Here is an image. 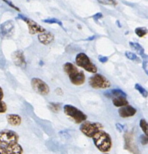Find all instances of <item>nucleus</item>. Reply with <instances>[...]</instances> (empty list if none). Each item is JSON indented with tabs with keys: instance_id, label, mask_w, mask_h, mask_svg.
Instances as JSON below:
<instances>
[{
	"instance_id": "nucleus-27",
	"label": "nucleus",
	"mask_w": 148,
	"mask_h": 154,
	"mask_svg": "<svg viewBox=\"0 0 148 154\" xmlns=\"http://www.w3.org/2000/svg\"><path fill=\"white\" fill-rule=\"evenodd\" d=\"M140 141L142 144V145H147L148 142V138L147 136L145 135H141L140 136Z\"/></svg>"
},
{
	"instance_id": "nucleus-33",
	"label": "nucleus",
	"mask_w": 148,
	"mask_h": 154,
	"mask_svg": "<svg viewBox=\"0 0 148 154\" xmlns=\"http://www.w3.org/2000/svg\"><path fill=\"white\" fill-rule=\"evenodd\" d=\"M0 154H8L6 149L1 145H0Z\"/></svg>"
},
{
	"instance_id": "nucleus-14",
	"label": "nucleus",
	"mask_w": 148,
	"mask_h": 154,
	"mask_svg": "<svg viewBox=\"0 0 148 154\" xmlns=\"http://www.w3.org/2000/svg\"><path fill=\"white\" fill-rule=\"evenodd\" d=\"M38 39H39L40 43L43 44L45 45H48L54 42V35L53 33L48 32H45L39 34Z\"/></svg>"
},
{
	"instance_id": "nucleus-26",
	"label": "nucleus",
	"mask_w": 148,
	"mask_h": 154,
	"mask_svg": "<svg viewBox=\"0 0 148 154\" xmlns=\"http://www.w3.org/2000/svg\"><path fill=\"white\" fill-rule=\"evenodd\" d=\"M7 111V105L2 101H0V114L6 112Z\"/></svg>"
},
{
	"instance_id": "nucleus-21",
	"label": "nucleus",
	"mask_w": 148,
	"mask_h": 154,
	"mask_svg": "<svg viewBox=\"0 0 148 154\" xmlns=\"http://www.w3.org/2000/svg\"><path fill=\"white\" fill-rule=\"evenodd\" d=\"M44 23H50V24H54V23H56V24H58L59 26H60L62 27L63 29H64V27H63V23L61 22L60 20H59L58 19H57V18H51V19H46V20H43Z\"/></svg>"
},
{
	"instance_id": "nucleus-13",
	"label": "nucleus",
	"mask_w": 148,
	"mask_h": 154,
	"mask_svg": "<svg viewBox=\"0 0 148 154\" xmlns=\"http://www.w3.org/2000/svg\"><path fill=\"white\" fill-rule=\"evenodd\" d=\"M136 112L137 110L129 105L121 107L118 111L119 115H120V117H123V118H127V117H132V116H134L136 114Z\"/></svg>"
},
{
	"instance_id": "nucleus-5",
	"label": "nucleus",
	"mask_w": 148,
	"mask_h": 154,
	"mask_svg": "<svg viewBox=\"0 0 148 154\" xmlns=\"http://www.w3.org/2000/svg\"><path fill=\"white\" fill-rule=\"evenodd\" d=\"M19 140V135L15 132L9 129H5L0 132V145L5 148L17 144Z\"/></svg>"
},
{
	"instance_id": "nucleus-12",
	"label": "nucleus",
	"mask_w": 148,
	"mask_h": 154,
	"mask_svg": "<svg viewBox=\"0 0 148 154\" xmlns=\"http://www.w3.org/2000/svg\"><path fill=\"white\" fill-rule=\"evenodd\" d=\"M12 59H13L14 63L17 66H19L20 68H25L26 66L23 52L20 50H18V51L14 52L13 55H12Z\"/></svg>"
},
{
	"instance_id": "nucleus-20",
	"label": "nucleus",
	"mask_w": 148,
	"mask_h": 154,
	"mask_svg": "<svg viewBox=\"0 0 148 154\" xmlns=\"http://www.w3.org/2000/svg\"><path fill=\"white\" fill-rule=\"evenodd\" d=\"M135 32L138 37L141 38V37H144V35H147V28H145V27H138V28L135 29Z\"/></svg>"
},
{
	"instance_id": "nucleus-6",
	"label": "nucleus",
	"mask_w": 148,
	"mask_h": 154,
	"mask_svg": "<svg viewBox=\"0 0 148 154\" xmlns=\"http://www.w3.org/2000/svg\"><path fill=\"white\" fill-rule=\"evenodd\" d=\"M75 62H76L77 66L81 67L87 72H90V73H96L97 72V67L92 63L88 56L84 53L78 54L75 58Z\"/></svg>"
},
{
	"instance_id": "nucleus-34",
	"label": "nucleus",
	"mask_w": 148,
	"mask_h": 154,
	"mask_svg": "<svg viewBox=\"0 0 148 154\" xmlns=\"http://www.w3.org/2000/svg\"><path fill=\"white\" fill-rule=\"evenodd\" d=\"M56 93H57L58 96H62V95L63 94V91H62V89L60 88H57V90H56Z\"/></svg>"
},
{
	"instance_id": "nucleus-28",
	"label": "nucleus",
	"mask_w": 148,
	"mask_h": 154,
	"mask_svg": "<svg viewBox=\"0 0 148 154\" xmlns=\"http://www.w3.org/2000/svg\"><path fill=\"white\" fill-rule=\"evenodd\" d=\"M2 1H4L6 3V4H8V5L9 6H10V7L13 8L14 9H15V10H16V11H20V8H17V6H15L14 5L13 3L11 2L8 1V0H2Z\"/></svg>"
},
{
	"instance_id": "nucleus-16",
	"label": "nucleus",
	"mask_w": 148,
	"mask_h": 154,
	"mask_svg": "<svg viewBox=\"0 0 148 154\" xmlns=\"http://www.w3.org/2000/svg\"><path fill=\"white\" fill-rule=\"evenodd\" d=\"M6 119L8 120V123L12 126H20L22 122V119L17 114H8L6 116Z\"/></svg>"
},
{
	"instance_id": "nucleus-29",
	"label": "nucleus",
	"mask_w": 148,
	"mask_h": 154,
	"mask_svg": "<svg viewBox=\"0 0 148 154\" xmlns=\"http://www.w3.org/2000/svg\"><path fill=\"white\" fill-rule=\"evenodd\" d=\"M92 17H93L95 20H99V19H101V18L103 17V15H102V13L99 12V13H97V14H96L95 15H93Z\"/></svg>"
},
{
	"instance_id": "nucleus-1",
	"label": "nucleus",
	"mask_w": 148,
	"mask_h": 154,
	"mask_svg": "<svg viewBox=\"0 0 148 154\" xmlns=\"http://www.w3.org/2000/svg\"><path fill=\"white\" fill-rule=\"evenodd\" d=\"M63 70L67 74L71 82L76 86L82 85L85 82V75L82 71L79 70L77 66L71 63H66L63 65Z\"/></svg>"
},
{
	"instance_id": "nucleus-32",
	"label": "nucleus",
	"mask_w": 148,
	"mask_h": 154,
	"mask_svg": "<svg viewBox=\"0 0 148 154\" xmlns=\"http://www.w3.org/2000/svg\"><path fill=\"white\" fill-rule=\"evenodd\" d=\"M143 69L145 71L146 74L147 75V60H144L143 61Z\"/></svg>"
},
{
	"instance_id": "nucleus-17",
	"label": "nucleus",
	"mask_w": 148,
	"mask_h": 154,
	"mask_svg": "<svg viewBox=\"0 0 148 154\" xmlns=\"http://www.w3.org/2000/svg\"><path fill=\"white\" fill-rule=\"evenodd\" d=\"M8 154H22L23 153V148L18 143L13 144L11 146L6 147Z\"/></svg>"
},
{
	"instance_id": "nucleus-36",
	"label": "nucleus",
	"mask_w": 148,
	"mask_h": 154,
	"mask_svg": "<svg viewBox=\"0 0 148 154\" xmlns=\"http://www.w3.org/2000/svg\"><path fill=\"white\" fill-rule=\"evenodd\" d=\"M95 35H93V36H92V37H90V38H88L87 39V41H93V39H95Z\"/></svg>"
},
{
	"instance_id": "nucleus-31",
	"label": "nucleus",
	"mask_w": 148,
	"mask_h": 154,
	"mask_svg": "<svg viewBox=\"0 0 148 154\" xmlns=\"http://www.w3.org/2000/svg\"><path fill=\"white\" fill-rule=\"evenodd\" d=\"M116 127H117V130H118L119 132H121L123 130V128H124V126H123V125L120 124V123H117V124H116Z\"/></svg>"
},
{
	"instance_id": "nucleus-15",
	"label": "nucleus",
	"mask_w": 148,
	"mask_h": 154,
	"mask_svg": "<svg viewBox=\"0 0 148 154\" xmlns=\"http://www.w3.org/2000/svg\"><path fill=\"white\" fill-rule=\"evenodd\" d=\"M105 96L108 98H114L120 97V96H123V97H126L127 95L123 91V90H120V89H113V90H108V91L105 92Z\"/></svg>"
},
{
	"instance_id": "nucleus-7",
	"label": "nucleus",
	"mask_w": 148,
	"mask_h": 154,
	"mask_svg": "<svg viewBox=\"0 0 148 154\" xmlns=\"http://www.w3.org/2000/svg\"><path fill=\"white\" fill-rule=\"evenodd\" d=\"M89 84L94 89H107L111 87V82L100 74H96L90 77Z\"/></svg>"
},
{
	"instance_id": "nucleus-23",
	"label": "nucleus",
	"mask_w": 148,
	"mask_h": 154,
	"mask_svg": "<svg viewBox=\"0 0 148 154\" xmlns=\"http://www.w3.org/2000/svg\"><path fill=\"white\" fill-rule=\"evenodd\" d=\"M49 108L51 109V111L54 113H57L60 110L61 108V105L60 103H54V102H51L48 105Z\"/></svg>"
},
{
	"instance_id": "nucleus-4",
	"label": "nucleus",
	"mask_w": 148,
	"mask_h": 154,
	"mask_svg": "<svg viewBox=\"0 0 148 154\" xmlns=\"http://www.w3.org/2000/svg\"><path fill=\"white\" fill-rule=\"evenodd\" d=\"M103 129V126L100 123L84 121L80 126V130L84 135L89 138H93L99 131Z\"/></svg>"
},
{
	"instance_id": "nucleus-2",
	"label": "nucleus",
	"mask_w": 148,
	"mask_h": 154,
	"mask_svg": "<svg viewBox=\"0 0 148 154\" xmlns=\"http://www.w3.org/2000/svg\"><path fill=\"white\" fill-rule=\"evenodd\" d=\"M95 146L102 153H108L112 147V141L109 134L103 130L99 131L93 137Z\"/></svg>"
},
{
	"instance_id": "nucleus-11",
	"label": "nucleus",
	"mask_w": 148,
	"mask_h": 154,
	"mask_svg": "<svg viewBox=\"0 0 148 154\" xmlns=\"http://www.w3.org/2000/svg\"><path fill=\"white\" fill-rule=\"evenodd\" d=\"M125 139V148L129 150L133 154H141L138 147L134 142L133 134L132 132H126L124 135Z\"/></svg>"
},
{
	"instance_id": "nucleus-10",
	"label": "nucleus",
	"mask_w": 148,
	"mask_h": 154,
	"mask_svg": "<svg viewBox=\"0 0 148 154\" xmlns=\"http://www.w3.org/2000/svg\"><path fill=\"white\" fill-rule=\"evenodd\" d=\"M14 23L12 20H7L0 26V36L2 38H9L13 35Z\"/></svg>"
},
{
	"instance_id": "nucleus-22",
	"label": "nucleus",
	"mask_w": 148,
	"mask_h": 154,
	"mask_svg": "<svg viewBox=\"0 0 148 154\" xmlns=\"http://www.w3.org/2000/svg\"><path fill=\"white\" fill-rule=\"evenodd\" d=\"M139 125H140V127H141V129H142V131L144 132V134H145V135H147H147H148V124H147V122L144 119H141V120H140Z\"/></svg>"
},
{
	"instance_id": "nucleus-30",
	"label": "nucleus",
	"mask_w": 148,
	"mask_h": 154,
	"mask_svg": "<svg viewBox=\"0 0 148 154\" xmlns=\"http://www.w3.org/2000/svg\"><path fill=\"white\" fill-rule=\"evenodd\" d=\"M99 62H100V63H105L106 62H108V58L107 57H102V56H99Z\"/></svg>"
},
{
	"instance_id": "nucleus-8",
	"label": "nucleus",
	"mask_w": 148,
	"mask_h": 154,
	"mask_svg": "<svg viewBox=\"0 0 148 154\" xmlns=\"http://www.w3.org/2000/svg\"><path fill=\"white\" fill-rule=\"evenodd\" d=\"M17 18L18 19L22 20L24 22L26 23L27 26H28L29 32V34L32 35H33L40 34V33H43L45 32H46V30H45V29L44 28V27H42V26L38 24L37 23L35 22L32 20L23 16V15L18 14Z\"/></svg>"
},
{
	"instance_id": "nucleus-19",
	"label": "nucleus",
	"mask_w": 148,
	"mask_h": 154,
	"mask_svg": "<svg viewBox=\"0 0 148 154\" xmlns=\"http://www.w3.org/2000/svg\"><path fill=\"white\" fill-rule=\"evenodd\" d=\"M113 104L115 105L116 107H123L128 105V100L126 99V97L123 96H120V97H117L113 99Z\"/></svg>"
},
{
	"instance_id": "nucleus-24",
	"label": "nucleus",
	"mask_w": 148,
	"mask_h": 154,
	"mask_svg": "<svg viewBox=\"0 0 148 154\" xmlns=\"http://www.w3.org/2000/svg\"><path fill=\"white\" fill-rule=\"evenodd\" d=\"M135 88L137 91H138L141 95H142V96H144V97H145V98L147 97V91L144 88V87H141L140 84H135Z\"/></svg>"
},
{
	"instance_id": "nucleus-3",
	"label": "nucleus",
	"mask_w": 148,
	"mask_h": 154,
	"mask_svg": "<svg viewBox=\"0 0 148 154\" xmlns=\"http://www.w3.org/2000/svg\"><path fill=\"white\" fill-rule=\"evenodd\" d=\"M63 111L67 117H69L71 120H73L75 123H78V124L86 121L87 118V115L84 112H82L81 110L73 105H65L63 108Z\"/></svg>"
},
{
	"instance_id": "nucleus-9",
	"label": "nucleus",
	"mask_w": 148,
	"mask_h": 154,
	"mask_svg": "<svg viewBox=\"0 0 148 154\" xmlns=\"http://www.w3.org/2000/svg\"><path fill=\"white\" fill-rule=\"evenodd\" d=\"M31 85L33 90L42 96H47L50 93L49 86L39 78H33L31 80Z\"/></svg>"
},
{
	"instance_id": "nucleus-35",
	"label": "nucleus",
	"mask_w": 148,
	"mask_h": 154,
	"mask_svg": "<svg viewBox=\"0 0 148 154\" xmlns=\"http://www.w3.org/2000/svg\"><path fill=\"white\" fill-rule=\"evenodd\" d=\"M3 98V91H2V89L0 87V101H2Z\"/></svg>"
},
{
	"instance_id": "nucleus-18",
	"label": "nucleus",
	"mask_w": 148,
	"mask_h": 154,
	"mask_svg": "<svg viewBox=\"0 0 148 154\" xmlns=\"http://www.w3.org/2000/svg\"><path fill=\"white\" fill-rule=\"evenodd\" d=\"M129 45L132 47V48H133L135 51H138V54H140V56H141L142 58H144V60H145V59L147 60V56L146 55L145 53H144V49L142 48V46H141V45H139L138 43H135V42H129Z\"/></svg>"
},
{
	"instance_id": "nucleus-25",
	"label": "nucleus",
	"mask_w": 148,
	"mask_h": 154,
	"mask_svg": "<svg viewBox=\"0 0 148 154\" xmlns=\"http://www.w3.org/2000/svg\"><path fill=\"white\" fill-rule=\"evenodd\" d=\"M125 55H126V57H127L129 60H132V61H135V60H138V56H137L135 54H134V53L130 52V51H126V52L125 53Z\"/></svg>"
}]
</instances>
